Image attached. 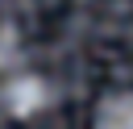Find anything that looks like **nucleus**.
<instances>
[{
    "label": "nucleus",
    "instance_id": "1",
    "mask_svg": "<svg viewBox=\"0 0 133 129\" xmlns=\"http://www.w3.org/2000/svg\"><path fill=\"white\" fill-rule=\"evenodd\" d=\"M50 104H54V87H50L46 75L25 71V67L0 75V112H4L8 121H33V117H42Z\"/></svg>",
    "mask_w": 133,
    "mask_h": 129
},
{
    "label": "nucleus",
    "instance_id": "2",
    "mask_svg": "<svg viewBox=\"0 0 133 129\" xmlns=\"http://www.w3.org/2000/svg\"><path fill=\"white\" fill-rule=\"evenodd\" d=\"M91 129H133V87L104 92L91 108Z\"/></svg>",
    "mask_w": 133,
    "mask_h": 129
},
{
    "label": "nucleus",
    "instance_id": "3",
    "mask_svg": "<svg viewBox=\"0 0 133 129\" xmlns=\"http://www.w3.org/2000/svg\"><path fill=\"white\" fill-rule=\"evenodd\" d=\"M21 62H25V37H21V29H17V25L0 21V75L17 71Z\"/></svg>",
    "mask_w": 133,
    "mask_h": 129
}]
</instances>
